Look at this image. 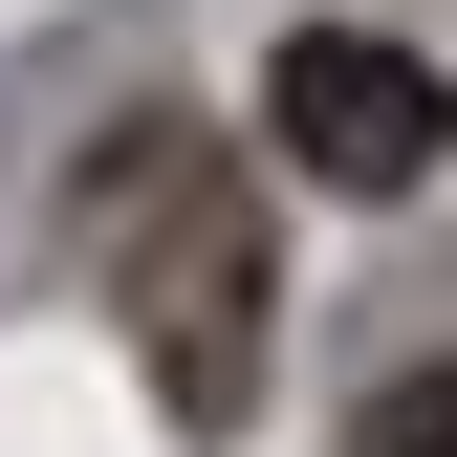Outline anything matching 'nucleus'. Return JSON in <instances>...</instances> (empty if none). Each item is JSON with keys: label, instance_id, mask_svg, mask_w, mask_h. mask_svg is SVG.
I'll use <instances>...</instances> for the list:
<instances>
[{"label": "nucleus", "instance_id": "f257e3e1", "mask_svg": "<svg viewBox=\"0 0 457 457\" xmlns=\"http://www.w3.org/2000/svg\"><path fill=\"white\" fill-rule=\"evenodd\" d=\"M87 218H109L131 327H153L175 436H240V392H262V218H240V175H218V153H175V131H131Z\"/></svg>", "mask_w": 457, "mask_h": 457}, {"label": "nucleus", "instance_id": "f03ea898", "mask_svg": "<svg viewBox=\"0 0 457 457\" xmlns=\"http://www.w3.org/2000/svg\"><path fill=\"white\" fill-rule=\"evenodd\" d=\"M262 153L327 175V196H414L457 153V87L414 66V44H370V22H283L262 44Z\"/></svg>", "mask_w": 457, "mask_h": 457}, {"label": "nucleus", "instance_id": "7ed1b4c3", "mask_svg": "<svg viewBox=\"0 0 457 457\" xmlns=\"http://www.w3.org/2000/svg\"><path fill=\"white\" fill-rule=\"evenodd\" d=\"M349 457H457V370H414V392H370V436Z\"/></svg>", "mask_w": 457, "mask_h": 457}]
</instances>
